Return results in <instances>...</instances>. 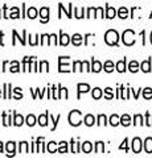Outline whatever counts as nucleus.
I'll return each instance as SVG.
<instances>
[{
  "instance_id": "obj_45",
  "label": "nucleus",
  "mask_w": 152,
  "mask_h": 158,
  "mask_svg": "<svg viewBox=\"0 0 152 158\" xmlns=\"http://www.w3.org/2000/svg\"><path fill=\"white\" fill-rule=\"evenodd\" d=\"M50 120L53 121V128H52V131H56V128H57V124H58V121L61 120V115H58L56 118H53V116L50 115Z\"/></svg>"
},
{
  "instance_id": "obj_6",
  "label": "nucleus",
  "mask_w": 152,
  "mask_h": 158,
  "mask_svg": "<svg viewBox=\"0 0 152 158\" xmlns=\"http://www.w3.org/2000/svg\"><path fill=\"white\" fill-rule=\"evenodd\" d=\"M12 34H13V41H12V45H16V38H19L20 40V42H21V45H25V36H27V31H23V37H19V34H17V32L16 31H13L12 32Z\"/></svg>"
},
{
  "instance_id": "obj_30",
  "label": "nucleus",
  "mask_w": 152,
  "mask_h": 158,
  "mask_svg": "<svg viewBox=\"0 0 152 158\" xmlns=\"http://www.w3.org/2000/svg\"><path fill=\"white\" fill-rule=\"evenodd\" d=\"M143 98L145 99V100H150V99H152V88L151 87H145L143 90Z\"/></svg>"
},
{
  "instance_id": "obj_25",
  "label": "nucleus",
  "mask_w": 152,
  "mask_h": 158,
  "mask_svg": "<svg viewBox=\"0 0 152 158\" xmlns=\"http://www.w3.org/2000/svg\"><path fill=\"white\" fill-rule=\"evenodd\" d=\"M81 149H82V152H83V153H90V152L93 150V145H91V142H89V141L83 142L82 146H81Z\"/></svg>"
},
{
  "instance_id": "obj_10",
  "label": "nucleus",
  "mask_w": 152,
  "mask_h": 158,
  "mask_svg": "<svg viewBox=\"0 0 152 158\" xmlns=\"http://www.w3.org/2000/svg\"><path fill=\"white\" fill-rule=\"evenodd\" d=\"M77 88H78V99H80V96H81L82 92H87V91L90 90V86L86 85V83H78Z\"/></svg>"
},
{
  "instance_id": "obj_16",
  "label": "nucleus",
  "mask_w": 152,
  "mask_h": 158,
  "mask_svg": "<svg viewBox=\"0 0 152 158\" xmlns=\"http://www.w3.org/2000/svg\"><path fill=\"white\" fill-rule=\"evenodd\" d=\"M115 67H116V70L119 71V73H124L127 70V67H126V58L124 59H120V61H118Z\"/></svg>"
},
{
  "instance_id": "obj_7",
  "label": "nucleus",
  "mask_w": 152,
  "mask_h": 158,
  "mask_svg": "<svg viewBox=\"0 0 152 158\" xmlns=\"http://www.w3.org/2000/svg\"><path fill=\"white\" fill-rule=\"evenodd\" d=\"M140 70L143 73H151V58L145 59L140 63Z\"/></svg>"
},
{
  "instance_id": "obj_9",
  "label": "nucleus",
  "mask_w": 152,
  "mask_h": 158,
  "mask_svg": "<svg viewBox=\"0 0 152 158\" xmlns=\"http://www.w3.org/2000/svg\"><path fill=\"white\" fill-rule=\"evenodd\" d=\"M69 42H70V36H67L66 33L61 32V33H60V41H58V44H60V45H62V46H66Z\"/></svg>"
},
{
  "instance_id": "obj_50",
  "label": "nucleus",
  "mask_w": 152,
  "mask_h": 158,
  "mask_svg": "<svg viewBox=\"0 0 152 158\" xmlns=\"http://www.w3.org/2000/svg\"><path fill=\"white\" fill-rule=\"evenodd\" d=\"M95 17H103V8L102 7H98L95 9Z\"/></svg>"
},
{
  "instance_id": "obj_48",
  "label": "nucleus",
  "mask_w": 152,
  "mask_h": 158,
  "mask_svg": "<svg viewBox=\"0 0 152 158\" xmlns=\"http://www.w3.org/2000/svg\"><path fill=\"white\" fill-rule=\"evenodd\" d=\"M119 149H120V150L124 149L126 152H128V138H124V140H123V144L119 146Z\"/></svg>"
},
{
  "instance_id": "obj_14",
  "label": "nucleus",
  "mask_w": 152,
  "mask_h": 158,
  "mask_svg": "<svg viewBox=\"0 0 152 158\" xmlns=\"http://www.w3.org/2000/svg\"><path fill=\"white\" fill-rule=\"evenodd\" d=\"M101 70H102V63L99 61H97V59H93L91 61V71L99 73Z\"/></svg>"
},
{
  "instance_id": "obj_59",
  "label": "nucleus",
  "mask_w": 152,
  "mask_h": 158,
  "mask_svg": "<svg viewBox=\"0 0 152 158\" xmlns=\"http://www.w3.org/2000/svg\"><path fill=\"white\" fill-rule=\"evenodd\" d=\"M7 65H8V62H7V61L3 63V71H6V69H7Z\"/></svg>"
},
{
  "instance_id": "obj_61",
  "label": "nucleus",
  "mask_w": 152,
  "mask_h": 158,
  "mask_svg": "<svg viewBox=\"0 0 152 158\" xmlns=\"http://www.w3.org/2000/svg\"><path fill=\"white\" fill-rule=\"evenodd\" d=\"M150 40H151V44H152V32H151V36H150Z\"/></svg>"
},
{
  "instance_id": "obj_58",
  "label": "nucleus",
  "mask_w": 152,
  "mask_h": 158,
  "mask_svg": "<svg viewBox=\"0 0 152 158\" xmlns=\"http://www.w3.org/2000/svg\"><path fill=\"white\" fill-rule=\"evenodd\" d=\"M140 36H141V37H143V45H145V37H144V36H145V32H144V31H141V33H140Z\"/></svg>"
},
{
  "instance_id": "obj_18",
  "label": "nucleus",
  "mask_w": 152,
  "mask_h": 158,
  "mask_svg": "<svg viewBox=\"0 0 152 158\" xmlns=\"http://www.w3.org/2000/svg\"><path fill=\"white\" fill-rule=\"evenodd\" d=\"M72 42H73V45L80 46L82 44V36H81V34H78V33L73 34V36H72Z\"/></svg>"
},
{
  "instance_id": "obj_46",
  "label": "nucleus",
  "mask_w": 152,
  "mask_h": 158,
  "mask_svg": "<svg viewBox=\"0 0 152 158\" xmlns=\"http://www.w3.org/2000/svg\"><path fill=\"white\" fill-rule=\"evenodd\" d=\"M40 71H49V63L46 61L40 62Z\"/></svg>"
},
{
  "instance_id": "obj_36",
  "label": "nucleus",
  "mask_w": 152,
  "mask_h": 158,
  "mask_svg": "<svg viewBox=\"0 0 152 158\" xmlns=\"http://www.w3.org/2000/svg\"><path fill=\"white\" fill-rule=\"evenodd\" d=\"M58 9H62V11H63V12H65V13H66V16H67V17H69V19H72V3L69 4V11H66V9H65V7H63V6H62V4H61V3H60V4H58Z\"/></svg>"
},
{
  "instance_id": "obj_60",
  "label": "nucleus",
  "mask_w": 152,
  "mask_h": 158,
  "mask_svg": "<svg viewBox=\"0 0 152 158\" xmlns=\"http://www.w3.org/2000/svg\"><path fill=\"white\" fill-rule=\"evenodd\" d=\"M0 153H3V142H0Z\"/></svg>"
},
{
  "instance_id": "obj_23",
  "label": "nucleus",
  "mask_w": 152,
  "mask_h": 158,
  "mask_svg": "<svg viewBox=\"0 0 152 158\" xmlns=\"http://www.w3.org/2000/svg\"><path fill=\"white\" fill-rule=\"evenodd\" d=\"M118 16H119L120 19H127L128 17V9H127L126 7H120L119 11H118Z\"/></svg>"
},
{
  "instance_id": "obj_33",
  "label": "nucleus",
  "mask_w": 152,
  "mask_h": 158,
  "mask_svg": "<svg viewBox=\"0 0 152 158\" xmlns=\"http://www.w3.org/2000/svg\"><path fill=\"white\" fill-rule=\"evenodd\" d=\"M103 152H105V144L102 141H98L95 144V153L99 154V153H103Z\"/></svg>"
},
{
  "instance_id": "obj_32",
  "label": "nucleus",
  "mask_w": 152,
  "mask_h": 158,
  "mask_svg": "<svg viewBox=\"0 0 152 158\" xmlns=\"http://www.w3.org/2000/svg\"><path fill=\"white\" fill-rule=\"evenodd\" d=\"M145 123L143 121V116L141 115H135L134 116V125H144Z\"/></svg>"
},
{
  "instance_id": "obj_38",
  "label": "nucleus",
  "mask_w": 152,
  "mask_h": 158,
  "mask_svg": "<svg viewBox=\"0 0 152 158\" xmlns=\"http://www.w3.org/2000/svg\"><path fill=\"white\" fill-rule=\"evenodd\" d=\"M83 63L81 61H76L74 63H73V71H82V67Z\"/></svg>"
},
{
  "instance_id": "obj_31",
  "label": "nucleus",
  "mask_w": 152,
  "mask_h": 158,
  "mask_svg": "<svg viewBox=\"0 0 152 158\" xmlns=\"http://www.w3.org/2000/svg\"><path fill=\"white\" fill-rule=\"evenodd\" d=\"M19 152L20 153H28L29 152V148H28V142L23 141L19 144Z\"/></svg>"
},
{
  "instance_id": "obj_13",
  "label": "nucleus",
  "mask_w": 152,
  "mask_h": 158,
  "mask_svg": "<svg viewBox=\"0 0 152 158\" xmlns=\"http://www.w3.org/2000/svg\"><path fill=\"white\" fill-rule=\"evenodd\" d=\"M15 148H16V144L13 141L7 142L6 145V150H7V156H13L15 154Z\"/></svg>"
},
{
  "instance_id": "obj_53",
  "label": "nucleus",
  "mask_w": 152,
  "mask_h": 158,
  "mask_svg": "<svg viewBox=\"0 0 152 158\" xmlns=\"http://www.w3.org/2000/svg\"><path fill=\"white\" fill-rule=\"evenodd\" d=\"M74 16L77 19H82V17H86V16H83V12L81 13V9H78V8H74Z\"/></svg>"
},
{
  "instance_id": "obj_64",
  "label": "nucleus",
  "mask_w": 152,
  "mask_h": 158,
  "mask_svg": "<svg viewBox=\"0 0 152 158\" xmlns=\"http://www.w3.org/2000/svg\"><path fill=\"white\" fill-rule=\"evenodd\" d=\"M0 17H2V15H0Z\"/></svg>"
},
{
  "instance_id": "obj_26",
  "label": "nucleus",
  "mask_w": 152,
  "mask_h": 158,
  "mask_svg": "<svg viewBox=\"0 0 152 158\" xmlns=\"http://www.w3.org/2000/svg\"><path fill=\"white\" fill-rule=\"evenodd\" d=\"M103 70L106 73H112L114 71V63H112L111 61H106L105 65H103Z\"/></svg>"
},
{
  "instance_id": "obj_41",
  "label": "nucleus",
  "mask_w": 152,
  "mask_h": 158,
  "mask_svg": "<svg viewBox=\"0 0 152 158\" xmlns=\"http://www.w3.org/2000/svg\"><path fill=\"white\" fill-rule=\"evenodd\" d=\"M72 142V145H73V149H72V152L73 153H80V150H81V145H80V142H74V141H70Z\"/></svg>"
},
{
  "instance_id": "obj_62",
  "label": "nucleus",
  "mask_w": 152,
  "mask_h": 158,
  "mask_svg": "<svg viewBox=\"0 0 152 158\" xmlns=\"http://www.w3.org/2000/svg\"><path fill=\"white\" fill-rule=\"evenodd\" d=\"M0 96H2V90H0Z\"/></svg>"
},
{
  "instance_id": "obj_47",
  "label": "nucleus",
  "mask_w": 152,
  "mask_h": 158,
  "mask_svg": "<svg viewBox=\"0 0 152 158\" xmlns=\"http://www.w3.org/2000/svg\"><path fill=\"white\" fill-rule=\"evenodd\" d=\"M145 125L152 127V116L150 115V112H145Z\"/></svg>"
},
{
  "instance_id": "obj_37",
  "label": "nucleus",
  "mask_w": 152,
  "mask_h": 158,
  "mask_svg": "<svg viewBox=\"0 0 152 158\" xmlns=\"http://www.w3.org/2000/svg\"><path fill=\"white\" fill-rule=\"evenodd\" d=\"M58 153H67V144L65 141L60 142V146H58Z\"/></svg>"
},
{
  "instance_id": "obj_34",
  "label": "nucleus",
  "mask_w": 152,
  "mask_h": 158,
  "mask_svg": "<svg viewBox=\"0 0 152 158\" xmlns=\"http://www.w3.org/2000/svg\"><path fill=\"white\" fill-rule=\"evenodd\" d=\"M25 123H27L28 127H33V125L36 124V117L33 116V115H28V117L25 118Z\"/></svg>"
},
{
  "instance_id": "obj_28",
  "label": "nucleus",
  "mask_w": 152,
  "mask_h": 158,
  "mask_svg": "<svg viewBox=\"0 0 152 158\" xmlns=\"http://www.w3.org/2000/svg\"><path fill=\"white\" fill-rule=\"evenodd\" d=\"M27 17H29V19H36L37 17V9L35 7H31L27 11Z\"/></svg>"
},
{
  "instance_id": "obj_15",
  "label": "nucleus",
  "mask_w": 152,
  "mask_h": 158,
  "mask_svg": "<svg viewBox=\"0 0 152 158\" xmlns=\"http://www.w3.org/2000/svg\"><path fill=\"white\" fill-rule=\"evenodd\" d=\"M144 150L145 153L151 154L152 153V137H147L145 141H144Z\"/></svg>"
},
{
  "instance_id": "obj_49",
  "label": "nucleus",
  "mask_w": 152,
  "mask_h": 158,
  "mask_svg": "<svg viewBox=\"0 0 152 158\" xmlns=\"http://www.w3.org/2000/svg\"><path fill=\"white\" fill-rule=\"evenodd\" d=\"M13 92L16 94V98H15L16 100H19V99H21V98H23V94H21V88H20V87H16V88L13 90Z\"/></svg>"
},
{
  "instance_id": "obj_52",
  "label": "nucleus",
  "mask_w": 152,
  "mask_h": 158,
  "mask_svg": "<svg viewBox=\"0 0 152 158\" xmlns=\"http://www.w3.org/2000/svg\"><path fill=\"white\" fill-rule=\"evenodd\" d=\"M44 91H45V90L40 91V88H36V91H33V90H32V92H33V99H36V98H37V95H40V98H42Z\"/></svg>"
},
{
  "instance_id": "obj_63",
  "label": "nucleus",
  "mask_w": 152,
  "mask_h": 158,
  "mask_svg": "<svg viewBox=\"0 0 152 158\" xmlns=\"http://www.w3.org/2000/svg\"><path fill=\"white\" fill-rule=\"evenodd\" d=\"M150 17H152V12H151V16H150Z\"/></svg>"
},
{
  "instance_id": "obj_1",
  "label": "nucleus",
  "mask_w": 152,
  "mask_h": 158,
  "mask_svg": "<svg viewBox=\"0 0 152 158\" xmlns=\"http://www.w3.org/2000/svg\"><path fill=\"white\" fill-rule=\"evenodd\" d=\"M105 41L107 45L115 46V45H118V41H119V34H118V32L114 31V29H109L105 34Z\"/></svg>"
},
{
  "instance_id": "obj_22",
  "label": "nucleus",
  "mask_w": 152,
  "mask_h": 158,
  "mask_svg": "<svg viewBox=\"0 0 152 158\" xmlns=\"http://www.w3.org/2000/svg\"><path fill=\"white\" fill-rule=\"evenodd\" d=\"M11 83H4V99H11Z\"/></svg>"
},
{
  "instance_id": "obj_42",
  "label": "nucleus",
  "mask_w": 152,
  "mask_h": 158,
  "mask_svg": "<svg viewBox=\"0 0 152 158\" xmlns=\"http://www.w3.org/2000/svg\"><path fill=\"white\" fill-rule=\"evenodd\" d=\"M48 152L49 153H56V152H58L57 149H56V142L54 141H50L48 144Z\"/></svg>"
},
{
  "instance_id": "obj_51",
  "label": "nucleus",
  "mask_w": 152,
  "mask_h": 158,
  "mask_svg": "<svg viewBox=\"0 0 152 158\" xmlns=\"http://www.w3.org/2000/svg\"><path fill=\"white\" fill-rule=\"evenodd\" d=\"M95 9L97 8H89V9H87L86 17H95Z\"/></svg>"
},
{
  "instance_id": "obj_17",
  "label": "nucleus",
  "mask_w": 152,
  "mask_h": 158,
  "mask_svg": "<svg viewBox=\"0 0 152 158\" xmlns=\"http://www.w3.org/2000/svg\"><path fill=\"white\" fill-rule=\"evenodd\" d=\"M116 16V11H115V8H112L110 6H106V16L107 19H114Z\"/></svg>"
},
{
  "instance_id": "obj_29",
  "label": "nucleus",
  "mask_w": 152,
  "mask_h": 158,
  "mask_svg": "<svg viewBox=\"0 0 152 158\" xmlns=\"http://www.w3.org/2000/svg\"><path fill=\"white\" fill-rule=\"evenodd\" d=\"M33 58L35 57H25L23 59V71H28V66H29V63L32 62Z\"/></svg>"
},
{
  "instance_id": "obj_27",
  "label": "nucleus",
  "mask_w": 152,
  "mask_h": 158,
  "mask_svg": "<svg viewBox=\"0 0 152 158\" xmlns=\"http://www.w3.org/2000/svg\"><path fill=\"white\" fill-rule=\"evenodd\" d=\"M102 95H103V92H102V90L99 87H95L94 90H93V99H95V100H98V99H101Z\"/></svg>"
},
{
  "instance_id": "obj_11",
  "label": "nucleus",
  "mask_w": 152,
  "mask_h": 158,
  "mask_svg": "<svg viewBox=\"0 0 152 158\" xmlns=\"http://www.w3.org/2000/svg\"><path fill=\"white\" fill-rule=\"evenodd\" d=\"M48 117H49V112H45L44 115L38 116L37 123H38V124H40L41 127H46V125H48Z\"/></svg>"
},
{
  "instance_id": "obj_44",
  "label": "nucleus",
  "mask_w": 152,
  "mask_h": 158,
  "mask_svg": "<svg viewBox=\"0 0 152 158\" xmlns=\"http://www.w3.org/2000/svg\"><path fill=\"white\" fill-rule=\"evenodd\" d=\"M12 123L9 121V116H7V112H3V125L4 127H8L11 125Z\"/></svg>"
},
{
  "instance_id": "obj_19",
  "label": "nucleus",
  "mask_w": 152,
  "mask_h": 158,
  "mask_svg": "<svg viewBox=\"0 0 152 158\" xmlns=\"http://www.w3.org/2000/svg\"><path fill=\"white\" fill-rule=\"evenodd\" d=\"M83 121H85V124L87 127H93L95 124V117L93 116V115H86L85 118H83Z\"/></svg>"
},
{
  "instance_id": "obj_40",
  "label": "nucleus",
  "mask_w": 152,
  "mask_h": 158,
  "mask_svg": "<svg viewBox=\"0 0 152 158\" xmlns=\"http://www.w3.org/2000/svg\"><path fill=\"white\" fill-rule=\"evenodd\" d=\"M105 98H106V99H109V100L114 98V94H112V88H110V87L105 88Z\"/></svg>"
},
{
  "instance_id": "obj_20",
  "label": "nucleus",
  "mask_w": 152,
  "mask_h": 158,
  "mask_svg": "<svg viewBox=\"0 0 152 158\" xmlns=\"http://www.w3.org/2000/svg\"><path fill=\"white\" fill-rule=\"evenodd\" d=\"M120 124L123 125V127H128L131 124V117H130V115L124 113L123 116H120Z\"/></svg>"
},
{
  "instance_id": "obj_3",
  "label": "nucleus",
  "mask_w": 152,
  "mask_h": 158,
  "mask_svg": "<svg viewBox=\"0 0 152 158\" xmlns=\"http://www.w3.org/2000/svg\"><path fill=\"white\" fill-rule=\"evenodd\" d=\"M82 113L81 111H78V110H74V111H72L69 113V124L73 125V127H78L82 123Z\"/></svg>"
},
{
  "instance_id": "obj_57",
  "label": "nucleus",
  "mask_w": 152,
  "mask_h": 158,
  "mask_svg": "<svg viewBox=\"0 0 152 158\" xmlns=\"http://www.w3.org/2000/svg\"><path fill=\"white\" fill-rule=\"evenodd\" d=\"M3 37H4V33L3 32H0V45H4V42H3Z\"/></svg>"
},
{
  "instance_id": "obj_54",
  "label": "nucleus",
  "mask_w": 152,
  "mask_h": 158,
  "mask_svg": "<svg viewBox=\"0 0 152 158\" xmlns=\"http://www.w3.org/2000/svg\"><path fill=\"white\" fill-rule=\"evenodd\" d=\"M82 63H83V67H85L86 71H91V67H90V65H89V62H87V61H83Z\"/></svg>"
},
{
  "instance_id": "obj_39",
  "label": "nucleus",
  "mask_w": 152,
  "mask_h": 158,
  "mask_svg": "<svg viewBox=\"0 0 152 158\" xmlns=\"http://www.w3.org/2000/svg\"><path fill=\"white\" fill-rule=\"evenodd\" d=\"M98 125H106L107 124V118H106V116L105 115H99L98 116V123H97Z\"/></svg>"
},
{
  "instance_id": "obj_56",
  "label": "nucleus",
  "mask_w": 152,
  "mask_h": 158,
  "mask_svg": "<svg viewBox=\"0 0 152 158\" xmlns=\"http://www.w3.org/2000/svg\"><path fill=\"white\" fill-rule=\"evenodd\" d=\"M62 94H63V98L67 99V90H66L65 87H62Z\"/></svg>"
},
{
  "instance_id": "obj_2",
  "label": "nucleus",
  "mask_w": 152,
  "mask_h": 158,
  "mask_svg": "<svg viewBox=\"0 0 152 158\" xmlns=\"http://www.w3.org/2000/svg\"><path fill=\"white\" fill-rule=\"evenodd\" d=\"M122 41L126 46H132L135 44V32L131 29H126L122 34Z\"/></svg>"
},
{
  "instance_id": "obj_21",
  "label": "nucleus",
  "mask_w": 152,
  "mask_h": 158,
  "mask_svg": "<svg viewBox=\"0 0 152 158\" xmlns=\"http://www.w3.org/2000/svg\"><path fill=\"white\" fill-rule=\"evenodd\" d=\"M140 69V65L138 63V61H131L130 62V65H128V70L131 73H136Z\"/></svg>"
},
{
  "instance_id": "obj_12",
  "label": "nucleus",
  "mask_w": 152,
  "mask_h": 158,
  "mask_svg": "<svg viewBox=\"0 0 152 158\" xmlns=\"http://www.w3.org/2000/svg\"><path fill=\"white\" fill-rule=\"evenodd\" d=\"M24 123V117L21 115H17L16 112H13V125L16 127H21Z\"/></svg>"
},
{
  "instance_id": "obj_35",
  "label": "nucleus",
  "mask_w": 152,
  "mask_h": 158,
  "mask_svg": "<svg viewBox=\"0 0 152 158\" xmlns=\"http://www.w3.org/2000/svg\"><path fill=\"white\" fill-rule=\"evenodd\" d=\"M9 71H11V73H19V71H20V65H19L17 61H13L11 63V69H9Z\"/></svg>"
},
{
  "instance_id": "obj_8",
  "label": "nucleus",
  "mask_w": 152,
  "mask_h": 158,
  "mask_svg": "<svg viewBox=\"0 0 152 158\" xmlns=\"http://www.w3.org/2000/svg\"><path fill=\"white\" fill-rule=\"evenodd\" d=\"M40 16H41V23H48L49 20V8L42 7L40 9Z\"/></svg>"
},
{
  "instance_id": "obj_5",
  "label": "nucleus",
  "mask_w": 152,
  "mask_h": 158,
  "mask_svg": "<svg viewBox=\"0 0 152 158\" xmlns=\"http://www.w3.org/2000/svg\"><path fill=\"white\" fill-rule=\"evenodd\" d=\"M140 150H141V140L139 137H135L132 140V152L138 154V153H140Z\"/></svg>"
},
{
  "instance_id": "obj_55",
  "label": "nucleus",
  "mask_w": 152,
  "mask_h": 158,
  "mask_svg": "<svg viewBox=\"0 0 152 158\" xmlns=\"http://www.w3.org/2000/svg\"><path fill=\"white\" fill-rule=\"evenodd\" d=\"M131 91H132V94H134V98H135V99H138V98H139V90H138V91H135V90H132V88H131Z\"/></svg>"
},
{
  "instance_id": "obj_4",
  "label": "nucleus",
  "mask_w": 152,
  "mask_h": 158,
  "mask_svg": "<svg viewBox=\"0 0 152 158\" xmlns=\"http://www.w3.org/2000/svg\"><path fill=\"white\" fill-rule=\"evenodd\" d=\"M65 59H66V57H60L58 58V71L60 73H69L70 71V69H69V65H66V63H63L65 62Z\"/></svg>"
},
{
  "instance_id": "obj_24",
  "label": "nucleus",
  "mask_w": 152,
  "mask_h": 158,
  "mask_svg": "<svg viewBox=\"0 0 152 158\" xmlns=\"http://www.w3.org/2000/svg\"><path fill=\"white\" fill-rule=\"evenodd\" d=\"M119 124H120V117L118 115H111V117H110V125L116 127Z\"/></svg>"
},
{
  "instance_id": "obj_43",
  "label": "nucleus",
  "mask_w": 152,
  "mask_h": 158,
  "mask_svg": "<svg viewBox=\"0 0 152 158\" xmlns=\"http://www.w3.org/2000/svg\"><path fill=\"white\" fill-rule=\"evenodd\" d=\"M19 16H20L19 8H17V7H13V8H12V13L9 15V17H11V19H19Z\"/></svg>"
}]
</instances>
